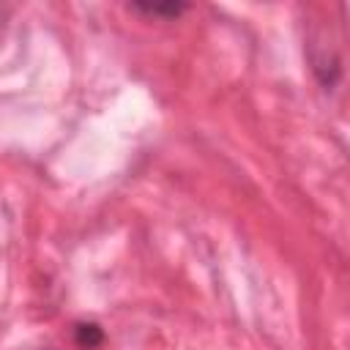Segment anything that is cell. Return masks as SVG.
Listing matches in <instances>:
<instances>
[{
  "instance_id": "6da1fadb",
  "label": "cell",
  "mask_w": 350,
  "mask_h": 350,
  "mask_svg": "<svg viewBox=\"0 0 350 350\" xmlns=\"http://www.w3.org/2000/svg\"><path fill=\"white\" fill-rule=\"evenodd\" d=\"M129 8L137 11V14H145V16L175 19V16H180L186 11V3H131Z\"/></svg>"
},
{
  "instance_id": "7a4b0ae2",
  "label": "cell",
  "mask_w": 350,
  "mask_h": 350,
  "mask_svg": "<svg viewBox=\"0 0 350 350\" xmlns=\"http://www.w3.org/2000/svg\"><path fill=\"white\" fill-rule=\"evenodd\" d=\"M101 339H104V334H101V328H98L96 323L77 325V342H79L82 347H96V345H101Z\"/></svg>"
}]
</instances>
